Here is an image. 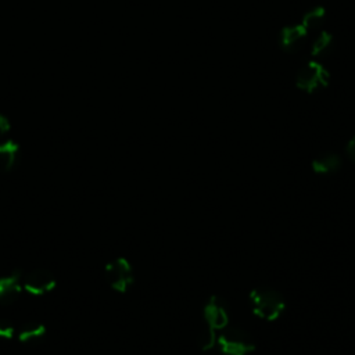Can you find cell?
<instances>
[{
    "instance_id": "15",
    "label": "cell",
    "mask_w": 355,
    "mask_h": 355,
    "mask_svg": "<svg viewBox=\"0 0 355 355\" xmlns=\"http://www.w3.org/2000/svg\"><path fill=\"white\" fill-rule=\"evenodd\" d=\"M14 324L7 318H0V337L4 340H11L14 336Z\"/></svg>"
},
{
    "instance_id": "9",
    "label": "cell",
    "mask_w": 355,
    "mask_h": 355,
    "mask_svg": "<svg viewBox=\"0 0 355 355\" xmlns=\"http://www.w3.org/2000/svg\"><path fill=\"white\" fill-rule=\"evenodd\" d=\"M343 165V158L331 151L322 153L312 161V169L319 175H330L336 173Z\"/></svg>"
},
{
    "instance_id": "5",
    "label": "cell",
    "mask_w": 355,
    "mask_h": 355,
    "mask_svg": "<svg viewBox=\"0 0 355 355\" xmlns=\"http://www.w3.org/2000/svg\"><path fill=\"white\" fill-rule=\"evenodd\" d=\"M205 326L220 330L225 329L229 323V313L226 301L219 295H211L202 309Z\"/></svg>"
},
{
    "instance_id": "13",
    "label": "cell",
    "mask_w": 355,
    "mask_h": 355,
    "mask_svg": "<svg viewBox=\"0 0 355 355\" xmlns=\"http://www.w3.org/2000/svg\"><path fill=\"white\" fill-rule=\"evenodd\" d=\"M326 17V11L322 6H316L311 10H308L301 19V25L309 32V31H315L319 29L324 21Z\"/></svg>"
},
{
    "instance_id": "12",
    "label": "cell",
    "mask_w": 355,
    "mask_h": 355,
    "mask_svg": "<svg viewBox=\"0 0 355 355\" xmlns=\"http://www.w3.org/2000/svg\"><path fill=\"white\" fill-rule=\"evenodd\" d=\"M334 47V37L329 32H320L311 44V55L315 61L327 57Z\"/></svg>"
},
{
    "instance_id": "1",
    "label": "cell",
    "mask_w": 355,
    "mask_h": 355,
    "mask_svg": "<svg viewBox=\"0 0 355 355\" xmlns=\"http://www.w3.org/2000/svg\"><path fill=\"white\" fill-rule=\"evenodd\" d=\"M254 315L263 320H275L284 311L286 302L282 294L269 287H255L248 294Z\"/></svg>"
},
{
    "instance_id": "2",
    "label": "cell",
    "mask_w": 355,
    "mask_h": 355,
    "mask_svg": "<svg viewBox=\"0 0 355 355\" xmlns=\"http://www.w3.org/2000/svg\"><path fill=\"white\" fill-rule=\"evenodd\" d=\"M216 344L225 355H247L255 349L252 336L241 327H229L216 338Z\"/></svg>"
},
{
    "instance_id": "14",
    "label": "cell",
    "mask_w": 355,
    "mask_h": 355,
    "mask_svg": "<svg viewBox=\"0 0 355 355\" xmlns=\"http://www.w3.org/2000/svg\"><path fill=\"white\" fill-rule=\"evenodd\" d=\"M198 345L201 351H209L216 345V330L205 326L198 337Z\"/></svg>"
},
{
    "instance_id": "4",
    "label": "cell",
    "mask_w": 355,
    "mask_h": 355,
    "mask_svg": "<svg viewBox=\"0 0 355 355\" xmlns=\"http://www.w3.org/2000/svg\"><path fill=\"white\" fill-rule=\"evenodd\" d=\"M105 280L115 291L125 293L133 284L135 276L130 263L125 258H116L105 266Z\"/></svg>"
},
{
    "instance_id": "17",
    "label": "cell",
    "mask_w": 355,
    "mask_h": 355,
    "mask_svg": "<svg viewBox=\"0 0 355 355\" xmlns=\"http://www.w3.org/2000/svg\"><path fill=\"white\" fill-rule=\"evenodd\" d=\"M8 130H10V122H8V119H7L3 114H0V137H1L3 135H6Z\"/></svg>"
},
{
    "instance_id": "8",
    "label": "cell",
    "mask_w": 355,
    "mask_h": 355,
    "mask_svg": "<svg viewBox=\"0 0 355 355\" xmlns=\"http://www.w3.org/2000/svg\"><path fill=\"white\" fill-rule=\"evenodd\" d=\"M22 272L19 269L12 270L11 273L0 277V304L10 305L12 304L22 290Z\"/></svg>"
},
{
    "instance_id": "16",
    "label": "cell",
    "mask_w": 355,
    "mask_h": 355,
    "mask_svg": "<svg viewBox=\"0 0 355 355\" xmlns=\"http://www.w3.org/2000/svg\"><path fill=\"white\" fill-rule=\"evenodd\" d=\"M345 153L351 158V161L355 162V136L348 141V144L345 147Z\"/></svg>"
},
{
    "instance_id": "6",
    "label": "cell",
    "mask_w": 355,
    "mask_h": 355,
    "mask_svg": "<svg viewBox=\"0 0 355 355\" xmlns=\"http://www.w3.org/2000/svg\"><path fill=\"white\" fill-rule=\"evenodd\" d=\"M55 284V277L47 269H35L22 276V286L32 295H43L51 291Z\"/></svg>"
},
{
    "instance_id": "11",
    "label": "cell",
    "mask_w": 355,
    "mask_h": 355,
    "mask_svg": "<svg viewBox=\"0 0 355 355\" xmlns=\"http://www.w3.org/2000/svg\"><path fill=\"white\" fill-rule=\"evenodd\" d=\"M19 146L14 140H6L0 143V172H10L18 158Z\"/></svg>"
},
{
    "instance_id": "3",
    "label": "cell",
    "mask_w": 355,
    "mask_h": 355,
    "mask_svg": "<svg viewBox=\"0 0 355 355\" xmlns=\"http://www.w3.org/2000/svg\"><path fill=\"white\" fill-rule=\"evenodd\" d=\"M330 73L329 71L319 62V61H309L306 62L295 76V86L308 93L313 94L324 87L329 86Z\"/></svg>"
},
{
    "instance_id": "10",
    "label": "cell",
    "mask_w": 355,
    "mask_h": 355,
    "mask_svg": "<svg viewBox=\"0 0 355 355\" xmlns=\"http://www.w3.org/2000/svg\"><path fill=\"white\" fill-rule=\"evenodd\" d=\"M46 336V327L37 320L25 322L18 330V340L24 344L40 343Z\"/></svg>"
},
{
    "instance_id": "7",
    "label": "cell",
    "mask_w": 355,
    "mask_h": 355,
    "mask_svg": "<svg viewBox=\"0 0 355 355\" xmlns=\"http://www.w3.org/2000/svg\"><path fill=\"white\" fill-rule=\"evenodd\" d=\"M308 31L300 25H288L284 26L279 33V47L284 53H297L306 43Z\"/></svg>"
}]
</instances>
